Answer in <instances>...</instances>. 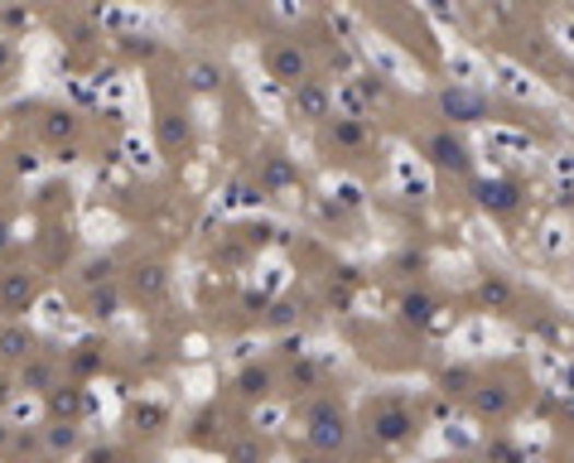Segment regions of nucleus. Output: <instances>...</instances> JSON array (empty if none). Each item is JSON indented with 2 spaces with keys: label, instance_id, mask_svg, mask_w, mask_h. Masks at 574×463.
Returning <instances> with one entry per match:
<instances>
[{
  "label": "nucleus",
  "instance_id": "obj_1",
  "mask_svg": "<svg viewBox=\"0 0 574 463\" xmlns=\"http://www.w3.org/2000/svg\"><path fill=\"white\" fill-rule=\"evenodd\" d=\"M348 415L338 401H314L309 411H304V439H309V449H319V454H338V449L348 444Z\"/></svg>",
  "mask_w": 574,
  "mask_h": 463
},
{
  "label": "nucleus",
  "instance_id": "obj_2",
  "mask_svg": "<svg viewBox=\"0 0 574 463\" xmlns=\"http://www.w3.org/2000/svg\"><path fill=\"white\" fill-rule=\"evenodd\" d=\"M415 430H420V415L410 411L406 401H377L367 411V435L377 439L382 449L406 444V439H415Z\"/></svg>",
  "mask_w": 574,
  "mask_h": 463
},
{
  "label": "nucleus",
  "instance_id": "obj_3",
  "mask_svg": "<svg viewBox=\"0 0 574 463\" xmlns=\"http://www.w3.org/2000/svg\"><path fill=\"white\" fill-rule=\"evenodd\" d=\"M39 299V275L30 265H5L0 271V319H20Z\"/></svg>",
  "mask_w": 574,
  "mask_h": 463
},
{
  "label": "nucleus",
  "instance_id": "obj_4",
  "mask_svg": "<svg viewBox=\"0 0 574 463\" xmlns=\"http://www.w3.org/2000/svg\"><path fill=\"white\" fill-rule=\"evenodd\" d=\"M266 68H271V78L276 83H285V87L309 83V54H304L300 44H290V39H280V44L266 49Z\"/></svg>",
  "mask_w": 574,
  "mask_h": 463
},
{
  "label": "nucleus",
  "instance_id": "obj_5",
  "mask_svg": "<svg viewBox=\"0 0 574 463\" xmlns=\"http://www.w3.org/2000/svg\"><path fill=\"white\" fill-rule=\"evenodd\" d=\"M82 415H87V391L73 377L58 381L49 396H44V420L49 425H82Z\"/></svg>",
  "mask_w": 574,
  "mask_h": 463
},
{
  "label": "nucleus",
  "instance_id": "obj_6",
  "mask_svg": "<svg viewBox=\"0 0 574 463\" xmlns=\"http://www.w3.org/2000/svg\"><path fill=\"white\" fill-rule=\"evenodd\" d=\"M34 357H39V333L20 319H5V329H0V367H15L20 372Z\"/></svg>",
  "mask_w": 574,
  "mask_h": 463
},
{
  "label": "nucleus",
  "instance_id": "obj_7",
  "mask_svg": "<svg viewBox=\"0 0 574 463\" xmlns=\"http://www.w3.org/2000/svg\"><path fill=\"white\" fill-rule=\"evenodd\" d=\"M58 381H63V377H58V363H54L49 353H39L34 363L20 367L15 387H20V391H30V396H49V391L58 387Z\"/></svg>",
  "mask_w": 574,
  "mask_h": 463
},
{
  "label": "nucleus",
  "instance_id": "obj_8",
  "mask_svg": "<svg viewBox=\"0 0 574 463\" xmlns=\"http://www.w3.org/2000/svg\"><path fill=\"white\" fill-rule=\"evenodd\" d=\"M290 111H295L300 121H324V116L333 111V92L309 78L304 87H295V97H290Z\"/></svg>",
  "mask_w": 574,
  "mask_h": 463
},
{
  "label": "nucleus",
  "instance_id": "obj_9",
  "mask_svg": "<svg viewBox=\"0 0 574 463\" xmlns=\"http://www.w3.org/2000/svg\"><path fill=\"white\" fill-rule=\"evenodd\" d=\"M131 295L136 299H164L169 295V271L160 261H136L131 265Z\"/></svg>",
  "mask_w": 574,
  "mask_h": 463
},
{
  "label": "nucleus",
  "instance_id": "obj_10",
  "mask_svg": "<svg viewBox=\"0 0 574 463\" xmlns=\"http://www.w3.org/2000/svg\"><path fill=\"white\" fill-rule=\"evenodd\" d=\"M184 87L198 92V97H218L227 87V73H222V63H213V58H198V63L184 68Z\"/></svg>",
  "mask_w": 574,
  "mask_h": 463
},
{
  "label": "nucleus",
  "instance_id": "obj_11",
  "mask_svg": "<svg viewBox=\"0 0 574 463\" xmlns=\"http://www.w3.org/2000/svg\"><path fill=\"white\" fill-rule=\"evenodd\" d=\"M39 135H44L49 145L68 150V145H73V135H78V116L68 111V107H49V111L39 116Z\"/></svg>",
  "mask_w": 574,
  "mask_h": 463
},
{
  "label": "nucleus",
  "instance_id": "obj_12",
  "mask_svg": "<svg viewBox=\"0 0 574 463\" xmlns=\"http://www.w3.org/2000/svg\"><path fill=\"white\" fill-rule=\"evenodd\" d=\"M82 454V425H44V459Z\"/></svg>",
  "mask_w": 574,
  "mask_h": 463
},
{
  "label": "nucleus",
  "instance_id": "obj_13",
  "mask_svg": "<svg viewBox=\"0 0 574 463\" xmlns=\"http://www.w3.org/2000/svg\"><path fill=\"white\" fill-rule=\"evenodd\" d=\"M160 145H164V155H184L189 150V116L160 111Z\"/></svg>",
  "mask_w": 574,
  "mask_h": 463
},
{
  "label": "nucleus",
  "instance_id": "obj_14",
  "mask_svg": "<svg viewBox=\"0 0 574 463\" xmlns=\"http://www.w3.org/2000/svg\"><path fill=\"white\" fill-rule=\"evenodd\" d=\"M478 203H483L488 213H512V207L522 203V193H517V183H507V179H488V183H478Z\"/></svg>",
  "mask_w": 574,
  "mask_h": 463
},
{
  "label": "nucleus",
  "instance_id": "obj_15",
  "mask_svg": "<svg viewBox=\"0 0 574 463\" xmlns=\"http://www.w3.org/2000/svg\"><path fill=\"white\" fill-rule=\"evenodd\" d=\"M430 155H435V165L440 169H454V174H464L468 169V150L459 135H449V131H440L435 141H430Z\"/></svg>",
  "mask_w": 574,
  "mask_h": 463
},
{
  "label": "nucleus",
  "instance_id": "obj_16",
  "mask_svg": "<svg viewBox=\"0 0 574 463\" xmlns=\"http://www.w3.org/2000/svg\"><path fill=\"white\" fill-rule=\"evenodd\" d=\"M121 314V285H102V289H87V319L92 323H107Z\"/></svg>",
  "mask_w": 574,
  "mask_h": 463
},
{
  "label": "nucleus",
  "instance_id": "obj_17",
  "mask_svg": "<svg viewBox=\"0 0 574 463\" xmlns=\"http://www.w3.org/2000/svg\"><path fill=\"white\" fill-rule=\"evenodd\" d=\"M271 387H276V377H271V367H261V363H251L237 372V396H246V401H266Z\"/></svg>",
  "mask_w": 574,
  "mask_h": 463
},
{
  "label": "nucleus",
  "instance_id": "obj_18",
  "mask_svg": "<svg viewBox=\"0 0 574 463\" xmlns=\"http://www.w3.org/2000/svg\"><path fill=\"white\" fill-rule=\"evenodd\" d=\"M440 107L449 111L454 121H478V116L488 111V107H483V97H473V92H468V87H449V92H444V97H440Z\"/></svg>",
  "mask_w": 574,
  "mask_h": 463
},
{
  "label": "nucleus",
  "instance_id": "obj_19",
  "mask_svg": "<svg viewBox=\"0 0 574 463\" xmlns=\"http://www.w3.org/2000/svg\"><path fill=\"white\" fill-rule=\"evenodd\" d=\"M468 401H473V411H478V415H492V420L512 411V391H507V387H492V381L473 387V396H468Z\"/></svg>",
  "mask_w": 574,
  "mask_h": 463
},
{
  "label": "nucleus",
  "instance_id": "obj_20",
  "mask_svg": "<svg viewBox=\"0 0 574 463\" xmlns=\"http://www.w3.org/2000/svg\"><path fill=\"white\" fill-rule=\"evenodd\" d=\"M34 454H44V425L39 430H25V425H15V439H10V463H25Z\"/></svg>",
  "mask_w": 574,
  "mask_h": 463
},
{
  "label": "nucleus",
  "instance_id": "obj_21",
  "mask_svg": "<svg viewBox=\"0 0 574 463\" xmlns=\"http://www.w3.org/2000/svg\"><path fill=\"white\" fill-rule=\"evenodd\" d=\"M435 314H440V299L425 295V289H420V295H406V299H401V319H406V323H430Z\"/></svg>",
  "mask_w": 574,
  "mask_h": 463
},
{
  "label": "nucleus",
  "instance_id": "obj_22",
  "mask_svg": "<svg viewBox=\"0 0 574 463\" xmlns=\"http://www.w3.org/2000/svg\"><path fill=\"white\" fill-rule=\"evenodd\" d=\"M97 367H102V347H97V343H78L73 363H68V372H73V381H78V377H92Z\"/></svg>",
  "mask_w": 574,
  "mask_h": 463
},
{
  "label": "nucleus",
  "instance_id": "obj_23",
  "mask_svg": "<svg viewBox=\"0 0 574 463\" xmlns=\"http://www.w3.org/2000/svg\"><path fill=\"white\" fill-rule=\"evenodd\" d=\"M112 275H116V261L112 257H92L87 265H82V285H87V289L112 285Z\"/></svg>",
  "mask_w": 574,
  "mask_h": 463
},
{
  "label": "nucleus",
  "instance_id": "obj_24",
  "mask_svg": "<svg viewBox=\"0 0 574 463\" xmlns=\"http://www.w3.org/2000/svg\"><path fill=\"white\" fill-rule=\"evenodd\" d=\"M227 463H266V444L256 435H246V439H237V444L227 449Z\"/></svg>",
  "mask_w": 574,
  "mask_h": 463
},
{
  "label": "nucleus",
  "instance_id": "obj_25",
  "mask_svg": "<svg viewBox=\"0 0 574 463\" xmlns=\"http://www.w3.org/2000/svg\"><path fill=\"white\" fill-rule=\"evenodd\" d=\"M261 174H266V183H271V189H285V183L295 179V169H290L280 155H271V159H266V169H261Z\"/></svg>",
  "mask_w": 574,
  "mask_h": 463
},
{
  "label": "nucleus",
  "instance_id": "obj_26",
  "mask_svg": "<svg viewBox=\"0 0 574 463\" xmlns=\"http://www.w3.org/2000/svg\"><path fill=\"white\" fill-rule=\"evenodd\" d=\"M131 420H136V430H160V425H164V405H136Z\"/></svg>",
  "mask_w": 574,
  "mask_h": 463
},
{
  "label": "nucleus",
  "instance_id": "obj_27",
  "mask_svg": "<svg viewBox=\"0 0 574 463\" xmlns=\"http://www.w3.org/2000/svg\"><path fill=\"white\" fill-rule=\"evenodd\" d=\"M440 381H444V391H454V396H473V372H464V367L459 372H444Z\"/></svg>",
  "mask_w": 574,
  "mask_h": 463
},
{
  "label": "nucleus",
  "instance_id": "obj_28",
  "mask_svg": "<svg viewBox=\"0 0 574 463\" xmlns=\"http://www.w3.org/2000/svg\"><path fill=\"white\" fill-rule=\"evenodd\" d=\"M10 68H15V44H10L5 34H0V83L10 78Z\"/></svg>",
  "mask_w": 574,
  "mask_h": 463
},
{
  "label": "nucleus",
  "instance_id": "obj_29",
  "mask_svg": "<svg viewBox=\"0 0 574 463\" xmlns=\"http://www.w3.org/2000/svg\"><path fill=\"white\" fill-rule=\"evenodd\" d=\"M333 135H338L343 145H358V141H362V126H358V121H338V126H333Z\"/></svg>",
  "mask_w": 574,
  "mask_h": 463
},
{
  "label": "nucleus",
  "instance_id": "obj_30",
  "mask_svg": "<svg viewBox=\"0 0 574 463\" xmlns=\"http://www.w3.org/2000/svg\"><path fill=\"white\" fill-rule=\"evenodd\" d=\"M87 463H121V449H116V444H102V449H87Z\"/></svg>",
  "mask_w": 574,
  "mask_h": 463
},
{
  "label": "nucleus",
  "instance_id": "obj_31",
  "mask_svg": "<svg viewBox=\"0 0 574 463\" xmlns=\"http://www.w3.org/2000/svg\"><path fill=\"white\" fill-rule=\"evenodd\" d=\"M483 299H488V305H502V299H507V285H502V281H488V285H483Z\"/></svg>",
  "mask_w": 574,
  "mask_h": 463
},
{
  "label": "nucleus",
  "instance_id": "obj_32",
  "mask_svg": "<svg viewBox=\"0 0 574 463\" xmlns=\"http://www.w3.org/2000/svg\"><path fill=\"white\" fill-rule=\"evenodd\" d=\"M290 381H295V391H309L314 387V367H295V377Z\"/></svg>",
  "mask_w": 574,
  "mask_h": 463
},
{
  "label": "nucleus",
  "instance_id": "obj_33",
  "mask_svg": "<svg viewBox=\"0 0 574 463\" xmlns=\"http://www.w3.org/2000/svg\"><path fill=\"white\" fill-rule=\"evenodd\" d=\"M10 439H15V425L0 415V454H10Z\"/></svg>",
  "mask_w": 574,
  "mask_h": 463
},
{
  "label": "nucleus",
  "instance_id": "obj_34",
  "mask_svg": "<svg viewBox=\"0 0 574 463\" xmlns=\"http://www.w3.org/2000/svg\"><path fill=\"white\" fill-rule=\"evenodd\" d=\"M15 391H20V387H15V381H10V377H0V405H5L10 396H15Z\"/></svg>",
  "mask_w": 574,
  "mask_h": 463
},
{
  "label": "nucleus",
  "instance_id": "obj_35",
  "mask_svg": "<svg viewBox=\"0 0 574 463\" xmlns=\"http://www.w3.org/2000/svg\"><path fill=\"white\" fill-rule=\"evenodd\" d=\"M10 241H15V232H10V223H5V217H0V251H5Z\"/></svg>",
  "mask_w": 574,
  "mask_h": 463
},
{
  "label": "nucleus",
  "instance_id": "obj_36",
  "mask_svg": "<svg viewBox=\"0 0 574 463\" xmlns=\"http://www.w3.org/2000/svg\"><path fill=\"white\" fill-rule=\"evenodd\" d=\"M459 463H473V459H459Z\"/></svg>",
  "mask_w": 574,
  "mask_h": 463
},
{
  "label": "nucleus",
  "instance_id": "obj_37",
  "mask_svg": "<svg viewBox=\"0 0 574 463\" xmlns=\"http://www.w3.org/2000/svg\"><path fill=\"white\" fill-rule=\"evenodd\" d=\"M0 329H5V319H0Z\"/></svg>",
  "mask_w": 574,
  "mask_h": 463
}]
</instances>
